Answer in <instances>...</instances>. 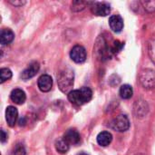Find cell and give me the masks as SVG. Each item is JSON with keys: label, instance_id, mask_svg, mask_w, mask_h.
<instances>
[{"label": "cell", "instance_id": "cell-18", "mask_svg": "<svg viewBox=\"0 0 155 155\" xmlns=\"http://www.w3.org/2000/svg\"><path fill=\"white\" fill-rule=\"evenodd\" d=\"M135 105H137V108L134 107V112L137 115V117H143L144 115H146L147 111H148V107L146 103H144V101H137Z\"/></svg>", "mask_w": 155, "mask_h": 155}, {"label": "cell", "instance_id": "cell-22", "mask_svg": "<svg viewBox=\"0 0 155 155\" xmlns=\"http://www.w3.org/2000/svg\"><path fill=\"white\" fill-rule=\"evenodd\" d=\"M141 4L143 5L144 10H146L149 13L155 12V0L153 1H142Z\"/></svg>", "mask_w": 155, "mask_h": 155}, {"label": "cell", "instance_id": "cell-14", "mask_svg": "<svg viewBox=\"0 0 155 155\" xmlns=\"http://www.w3.org/2000/svg\"><path fill=\"white\" fill-rule=\"evenodd\" d=\"M96 140H97V143L100 146L105 147V146H108L112 143V141H113V135H112L111 133H109L107 131L101 132L97 135Z\"/></svg>", "mask_w": 155, "mask_h": 155}, {"label": "cell", "instance_id": "cell-17", "mask_svg": "<svg viewBox=\"0 0 155 155\" xmlns=\"http://www.w3.org/2000/svg\"><path fill=\"white\" fill-rule=\"evenodd\" d=\"M134 90L133 87L129 84H124L120 87L119 94L123 99H130L133 96Z\"/></svg>", "mask_w": 155, "mask_h": 155}, {"label": "cell", "instance_id": "cell-7", "mask_svg": "<svg viewBox=\"0 0 155 155\" xmlns=\"http://www.w3.org/2000/svg\"><path fill=\"white\" fill-rule=\"evenodd\" d=\"M91 11L94 15L98 16H106L111 13V7L106 3L100 2H92L91 3Z\"/></svg>", "mask_w": 155, "mask_h": 155}, {"label": "cell", "instance_id": "cell-9", "mask_svg": "<svg viewBox=\"0 0 155 155\" xmlns=\"http://www.w3.org/2000/svg\"><path fill=\"white\" fill-rule=\"evenodd\" d=\"M40 69V65L37 62H32L31 64H29V65L22 72L21 74V78L23 80H28L32 77H34L39 71Z\"/></svg>", "mask_w": 155, "mask_h": 155}, {"label": "cell", "instance_id": "cell-2", "mask_svg": "<svg viewBox=\"0 0 155 155\" xmlns=\"http://www.w3.org/2000/svg\"><path fill=\"white\" fill-rule=\"evenodd\" d=\"M74 74L70 68L62 70L57 76V84L63 93H70L74 86Z\"/></svg>", "mask_w": 155, "mask_h": 155}, {"label": "cell", "instance_id": "cell-25", "mask_svg": "<svg viewBox=\"0 0 155 155\" xmlns=\"http://www.w3.org/2000/svg\"><path fill=\"white\" fill-rule=\"evenodd\" d=\"M9 3L15 6H22L24 5L26 2L25 1H21V0H15V1H9Z\"/></svg>", "mask_w": 155, "mask_h": 155}, {"label": "cell", "instance_id": "cell-8", "mask_svg": "<svg viewBox=\"0 0 155 155\" xmlns=\"http://www.w3.org/2000/svg\"><path fill=\"white\" fill-rule=\"evenodd\" d=\"M37 85H38V88L40 89L41 92L47 93L53 87V79L48 74H43L38 78Z\"/></svg>", "mask_w": 155, "mask_h": 155}, {"label": "cell", "instance_id": "cell-26", "mask_svg": "<svg viewBox=\"0 0 155 155\" xmlns=\"http://www.w3.org/2000/svg\"><path fill=\"white\" fill-rule=\"evenodd\" d=\"M6 140H7V134H5V132L4 130H2L1 131V142L5 143Z\"/></svg>", "mask_w": 155, "mask_h": 155}, {"label": "cell", "instance_id": "cell-15", "mask_svg": "<svg viewBox=\"0 0 155 155\" xmlns=\"http://www.w3.org/2000/svg\"><path fill=\"white\" fill-rule=\"evenodd\" d=\"M15 37V34L11 29L4 28L1 30L0 33V43L2 45H8L10 44Z\"/></svg>", "mask_w": 155, "mask_h": 155}, {"label": "cell", "instance_id": "cell-19", "mask_svg": "<svg viewBox=\"0 0 155 155\" xmlns=\"http://www.w3.org/2000/svg\"><path fill=\"white\" fill-rule=\"evenodd\" d=\"M148 54L155 64V35H153L148 42Z\"/></svg>", "mask_w": 155, "mask_h": 155}, {"label": "cell", "instance_id": "cell-23", "mask_svg": "<svg viewBox=\"0 0 155 155\" xmlns=\"http://www.w3.org/2000/svg\"><path fill=\"white\" fill-rule=\"evenodd\" d=\"M124 45V44L120 42L119 40L113 41V44H112V53H113V54H118L123 49Z\"/></svg>", "mask_w": 155, "mask_h": 155}, {"label": "cell", "instance_id": "cell-24", "mask_svg": "<svg viewBox=\"0 0 155 155\" xmlns=\"http://www.w3.org/2000/svg\"><path fill=\"white\" fill-rule=\"evenodd\" d=\"M25 153H26V151H25L24 145L21 143L16 144L13 151V155H25Z\"/></svg>", "mask_w": 155, "mask_h": 155}, {"label": "cell", "instance_id": "cell-13", "mask_svg": "<svg viewBox=\"0 0 155 155\" xmlns=\"http://www.w3.org/2000/svg\"><path fill=\"white\" fill-rule=\"evenodd\" d=\"M10 99L12 102H14L15 104H23L25 102L26 95L25 93L19 88L14 89L10 94Z\"/></svg>", "mask_w": 155, "mask_h": 155}, {"label": "cell", "instance_id": "cell-16", "mask_svg": "<svg viewBox=\"0 0 155 155\" xmlns=\"http://www.w3.org/2000/svg\"><path fill=\"white\" fill-rule=\"evenodd\" d=\"M55 149L58 153H65L69 151L70 149V144L64 139V137L58 139L56 142H55Z\"/></svg>", "mask_w": 155, "mask_h": 155}, {"label": "cell", "instance_id": "cell-11", "mask_svg": "<svg viewBox=\"0 0 155 155\" xmlns=\"http://www.w3.org/2000/svg\"><path fill=\"white\" fill-rule=\"evenodd\" d=\"M109 25L114 33H120L124 28V19L119 15H114L109 18Z\"/></svg>", "mask_w": 155, "mask_h": 155}, {"label": "cell", "instance_id": "cell-5", "mask_svg": "<svg viewBox=\"0 0 155 155\" xmlns=\"http://www.w3.org/2000/svg\"><path fill=\"white\" fill-rule=\"evenodd\" d=\"M109 126L114 131L123 133V132L127 131L130 128V121L126 115L120 114L110 122Z\"/></svg>", "mask_w": 155, "mask_h": 155}, {"label": "cell", "instance_id": "cell-6", "mask_svg": "<svg viewBox=\"0 0 155 155\" xmlns=\"http://www.w3.org/2000/svg\"><path fill=\"white\" fill-rule=\"evenodd\" d=\"M70 57L76 64H82L85 62L87 57L85 48L83 45H75L70 51Z\"/></svg>", "mask_w": 155, "mask_h": 155}, {"label": "cell", "instance_id": "cell-21", "mask_svg": "<svg viewBox=\"0 0 155 155\" xmlns=\"http://www.w3.org/2000/svg\"><path fill=\"white\" fill-rule=\"evenodd\" d=\"M91 3H92V2L74 1V2H73V4H72L71 7H72V10H73V11H75V12H77V11H81V10L84 9V7H85L86 5H91Z\"/></svg>", "mask_w": 155, "mask_h": 155}, {"label": "cell", "instance_id": "cell-10", "mask_svg": "<svg viewBox=\"0 0 155 155\" xmlns=\"http://www.w3.org/2000/svg\"><path fill=\"white\" fill-rule=\"evenodd\" d=\"M64 139L70 145H77L81 141V135L75 129H69L64 134Z\"/></svg>", "mask_w": 155, "mask_h": 155}, {"label": "cell", "instance_id": "cell-12", "mask_svg": "<svg viewBox=\"0 0 155 155\" xmlns=\"http://www.w3.org/2000/svg\"><path fill=\"white\" fill-rule=\"evenodd\" d=\"M18 118V111L15 106H8L5 110V120L10 127L15 126Z\"/></svg>", "mask_w": 155, "mask_h": 155}, {"label": "cell", "instance_id": "cell-4", "mask_svg": "<svg viewBox=\"0 0 155 155\" xmlns=\"http://www.w3.org/2000/svg\"><path fill=\"white\" fill-rule=\"evenodd\" d=\"M139 80L143 88L152 90L155 88V71L152 69H144L140 73Z\"/></svg>", "mask_w": 155, "mask_h": 155}, {"label": "cell", "instance_id": "cell-1", "mask_svg": "<svg viewBox=\"0 0 155 155\" xmlns=\"http://www.w3.org/2000/svg\"><path fill=\"white\" fill-rule=\"evenodd\" d=\"M68 100L71 104L80 106L91 101L93 97V92L89 87L84 86L80 89L72 90L68 93Z\"/></svg>", "mask_w": 155, "mask_h": 155}, {"label": "cell", "instance_id": "cell-20", "mask_svg": "<svg viewBox=\"0 0 155 155\" xmlns=\"http://www.w3.org/2000/svg\"><path fill=\"white\" fill-rule=\"evenodd\" d=\"M12 77V71L9 68H1L0 70V82L1 84L8 81Z\"/></svg>", "mask_w": 155, "mask_h": 155}, {"label": "cell", "instance_id": "cell-3", "mask_svg": "<svg viewBox=\"0 0 155 155\" xmlns=\"http://www.w3.org/2000/svg\"><path fill=\"white\" fill-rule=\"evenodd\" d=\"M112 44L108 45V42L104 35H100V37L97 39L94 47V53L100 60L104 61L106 59H110V57L113 55Z\"/></svg>", "mask_w": 155, "mask_h": 155}]
</instances>
